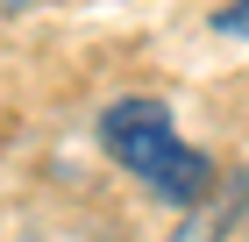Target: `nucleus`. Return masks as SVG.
Listing matches in <instances>:
<instances>
[{"label":"nucleus","instance_id":"f257e3e1","mask_svg":"<svg viewBox=\"0 0 249 242\" xmlns=\"http://www.w3.org/2000/svg\"><path fill=\"white\" fill-rule=\"evenodd\" d=\"M100 143H107V157L121 171H135L164 200H178V206L213 200V164L192 143H178L171 114L157 107V100H114V107L100 114Z\"/></svg>","mask_w":249,"mask_h":242},{"label":"nucleus","instance_id":"f03ea898","mask_svg":"<svg viewBox=\"0 0 249 242\" xmlns=\"http://www.w3.org/2000/svg\"><path fill=\"white\" fill-rule=\"evenodd\" d=\"M213 36H242V43H249V0H235V7L213 15Z\"/></svg>","mask_w":249,"mask_h":242},{"label":"nucleus","instance_id":"7ed1b4c3","mask_svg":"<svg viewBox=\"0 0 249 242\" xmlns=\"http://www.w3.org/2000/svg\"><path fill=\"white\" fill-rule=\"evenodd\" d=\"M15 7H29V0H0V15H15Z\"/></svg>","mask_w":249,"mask_h":242}]
</instances>
